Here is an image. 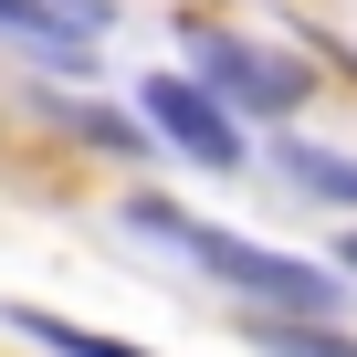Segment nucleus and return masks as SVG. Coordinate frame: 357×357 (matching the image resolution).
Returning a JSON list of instances; mask_svg holds the SVG:
<instances>
[{
    "label": "nucleus",
    "mask_w": 357,
    "mask_h": 357,
    "mask_svg": "<svg viewBox=\"0 0 357 357\" xmlns=\"http://www.w3.org/2000/svg\"><path fill=\"white\" fill-rule=\"evenodd\" d=\"M137 221L158 231V242H178L190 263H211L221 284H242V294H273L294 326H315L326 305H336V284L315 273V263H294V252H263V242H231V231H200V221H178V211H158V200H137Z\"/></svg>",
    "instance_id": "nucleus-1"
},
{
    "label": "nucleus",
    "mask_w": 357,
    "mask_h": 357,
    "mask_svg": "<svg viewBox=\"0 0 357 357\" xmlns=\"http://www.w3.org/2000/svg\"><path fill=\"white\" fill-rule=\"evenodd\" d=\"M190 43H200V74H211L221 95H242V105H263V116H294V105H305V63L252 53V43H231V32H190Z\"/></svg>",
    "instance_id": "nucleus-2"
},
{
    "label": "nucleus",
    "mask_w": 357,
    "mask_h": 357,
    "mask_svg": "<svg viewBox=\"0 0 357 357\" xmlns=\"http://www.w3.org/2000/svg\"><path fill=\"white\" fill-rule=\"evenodd\" d=\"M147 116H158L178 147H190L200 168H242V137H231V116H221V95H211V84H190V74H158V84H147Z\"/></svg>",
    "instance_id": "nucleus-3"
},
{
    "label": "nucleus",
    "mask_w": 357,
    "mask_h": 357,
    "mask_svg": "<svg viewBox=\"0 0 357 357\" xmlns=\"http://www.w3.org/2000/svg\"><path fill=\"white\" fill-rule=\"evenodd\" d=\"M95 0H0V32H22L43 63H84V43H95Z\"/></svg>",
    "instance_id": "nucleus-4"
},
{
    "label": "nucleus",
    "mask_w": 357,
    "mask_h": 357,
    "mask_svg": "<svg viewBox=\"0 0 357 357\" xmlns=\"http://www.w3.org/2000/svg\"><path fill=\"white\" fill-rule=\"evenodd\" d=\"M32 347H53V357H147V347H126V336H95V326H63V315H11Z\"/></svg>",
    "instance_id": "nucleus-5"
},
{
    "label": "nucleus",
    "mask_w": 357,
    "mask_h": 357,
    "mask_svg": "<svg viewBox=\"0 0 357 357\" xmlns=\"http://www.w3.org/2000/svg\"><path fill=\"white\" fill-rule=\"evenodd\" d=\"M252 347H273V357H357V336H326V326H294V315H252Z\"/></svg>",
    "instance_id": "nucleus-6"
},
{
    "label": "nucleus",
    "mask_w": 357,
    "mask_h": 357,
    "mask_svg": "<svg viewBox=\"0 0 357 357\" xmlns=\"http://www.w3.org/2000/svg\"><path fill=\"white\" fill-rule=\"evenodd\" d=\"M273 158L305 178V190H326V200H357V158H326V147H294V137H284Z\"/></svg>",
    "instance_id": "nucleus-7"
},
{
    "label": "nucleus",
    "mask_w": 357,
    "mask_h": 357,
    "mask_svg": "<svg viewBox=\"0 0 357 357\" xmlns=\"http://www.w3.org/2000/svg\"><path fill=\"white\" fill-rule=\"evenodd\" d=\"M74 137H95L105 158H126V147H137V126H126L116 105H74Z\"/></svg>",
    "instance_id": "nucleus-8"
},
{
    "label": "nucleus",
    "mask_w": 357,
    "mask_h": 357,
    "mask_svg": "<svg viewBox=\"0 0 357 357\" xmlns=\"http://www.w3.org/2000/svg\"><path fill=\"white\" fill-rule=\"evenodd\" d=\"M347 273H357V231H347Z\"/></svg>",
    "instance_id": "nucleus-9"
}]
</instances>
